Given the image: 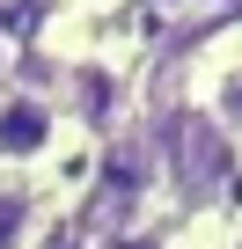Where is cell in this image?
Listing matches in <instances>:
<instances>
[{
	"label": "cell",
	"mask_w": 242,
	"mask_h": 249,
	"mask_svg": "<svg viewBox=\"0 0 242 249\" xmlns=\"http://www.w3.org/2000/svg\"><path fill=\"white\" fill-rule=\"evenodd\" d=\"M59 140H66L59 110L37 88H8L0 81V169H37V161L59 154Z\"/></svg>",
	"instance_id": "cell-1"
},
{
	"label": "cell",
	"mask_w": 242,
	"mask_h": 249,
	"mask_svg": "<svg viewBox=\"0 0 242 249\" xmlns=\"http://www.w3.org/2000/svg\"><path fill=\"white\" fill-rule=\"evenodd\" d=\"M205 110H213L220 132H235V140H242V59H227V73L205 88Z\"/></svg>",
	"instance_id": "cell-2"
},
{
	"label": "cell",
	"mask_w": 242,
	"mask_h": 249,
	"mask_svg": "<svg viewBox=\"0 0 242 249\" xmlns=\"http://www.w3.org/2000/svg\"><path fill=\"white\" fill-rule=\"evenodd\" d=\"M235 249H242V234H235Z\"/></svg>",
	"instance_id": "cell-5"
},
{
	"label": "cell",
	"mask_w": 242,
	"mask_h": 249,
	"mask_svg": "<svg viewBox=\"0 0 242 249\" xmlns=\"http://www.w3.org/2000/svg\"><path fill=\"white\" fill-rule=\"evenodd\" d=\"M30 242H37V205L0 183V249H30Z\"/></svg>",
	"instance_id": "cell-3"
},
{
	"label": "cell",
	"mask_w": 242,
	"mask_h": 249,
	"mask_svg": "<svg viewBox=\"0 0 242 249\" xmlns=\"http://www.w3.org/2000/svg\"><path fill=\"white\" fill-rule=\"evenodd\" d=\"M8 66H15V44H8V30H0V81H8Z\"/></svg>",
	"instance_id": "cell-4"
}]
</instances>
